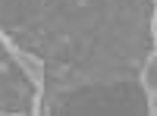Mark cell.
<instances>
[{"label":"cell","mask_w":157,"mask_h":116,"mask_svg":"<svg viewBox=\"0 0 157 116\" xmlns=\"http://www.w3.org/2000/svg\"><path fill=\"white\" fill-rule=\"evenodd\" d=\"M138 100V94L132 88H91V91H82L69 97L66 113H85V110H141V104H132Z\"/></svg>","instance_id":"1"}]
</instances>
